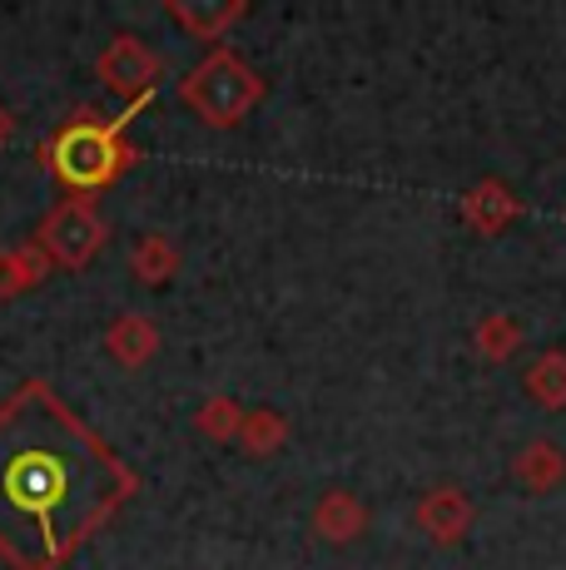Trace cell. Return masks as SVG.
<instances>
[{
  "instance_id": "1",
  "label": "cell",
  "mask_w": 566,
  "mask_h": 570,
  "mask_svg": "<svg viewBox=\"0 0 566 570\" xmlns=\"http://www.w3.org/2000/svg\"><path fill=\"white\" fill-rule=\"evenodd\" d=\"M135 487V471L46 382L0 407V556L16 570H60Z\"/></svg>"
},
{
  "instance_id": "2",
  "label": "cell",
  "mask_w": 566,
  "mask_h": 570,
  "mask_svg": "<svg viewBox=\"0 0 566 570\" xmlns=\"http://www.w3.org/2000/svg\"><path fill=\"white\" fill-rule=\"evenodd\" d=\"M139 109H145V100L129 105L119 119L85 115L50 139V164H56V174L70 184V189H105L119 169L135 164V149H129L119 135H125V125L139 115Z\"/></svg>"
},
{
  "instance_id": "3",
  "label": "cell",
  "mask_w": 566,
  "mask_h": 570,
  "mask_svg": "<svg viewBox=\"0 0 566 570\" xmlns=\"http://www.w3.org/2000/svg\"><path fill=\"white\" fill-rule=\"evenodd\" d=\"M179 100L209 129H234L238 119H248L254 105L264 100V80H258L254 65H244L228 46H214L179 80Z\"/></svg>"
},
{
  "instance_id": "4",
  "label": "cell",
  "mask_w": 566,
  "mask_h": 570,
  "mask_svg": "<svg viewBox=\"0 0 566 570\" xmlns=\"http://www.w3.org/2000/svg\"><path fill=\"white\" fill-rule=\"evenodd\" d=\"M100 244H105V218L90 199L56 204L46 214V224H40V238H36L40 254L50 263H60V268H85V263L100 254Z\"/></svg>"
},
{
  "instance_id": "5",
  "label": "cell",
  "mask_w": 566,
  "mask_h": 570,
  "mask_svg": "<svg viewBox=\"0 0 566 570\" xmlns=\"http://www.w3.org/2000/svg\"><path fill=\"white\" fill-rule=\"evenodd\" d=\"M159 55L145 46L139 36H115L110 46L100 50V60H95V75H100V85L110 95H119V100H129V105H139V100H149L155 95V85H159Z\"/></svg>"
},
{
  "instance_id": "6",
  "label": "cell",
  "mask_w": 566,
  "mask_h": 570,
  "mask_svg": "<svg viewBox=\"0 0 566 570\" xmlns=\"http://www.w3.org/2000/svg\"><path fill=\"white\" fill-rule=\"evenodd\" d=\"M412 521L432 546H462L467 531L477 525V507L462 487H432L428 497L412 507Z\"/></svg>"
},
{
  "instance_id": "7",
  "label": "cell",
  "mask_w": 566,
  "mask_h": 570,
  "mask_svg": "<svg viewBox=\"0 0 566 570\" xmlns=\"http://www.w3.org/2000/svg\"><path fill=\"white\" fill-rule=\"evenodd\" d=\"M457 214H462V224L472 228L477 238H497V234H507V228L521 218V199L507 189L502 179H477L472 189L462 194Z\"/></svg>"
},
{
  "instance_id": "8",
  "label": "cell",
  "mask_w": 566,
  "mask_h": 570,
  "mask_svg": "<svg viewBox=\"0 0 566 570\" xmlns=\"http://www.w3.org/2000/svg\"><path fill=\"white\" fill-rule=\"evenodd\" d=\"M368 531V507L353 497V491L333 487L319 497V507H313V535H319L323 546H353L358 535Z\"/></svg>"
},
{
  "instance_id": "9",
  "label": "cell",
  "mask_w": 566,
  "mask_h": 570,
  "mask_svg": "<svg viewBox=\"0 0 566 570\" xmlns=\"http://www.w3.org/2000/svg\"><path fill=\"white\" fill-rule=\"evenodd\" d=\"M511 476H517L521 491L547 497V491H557L566 481V452L552 442V436H531V442L511 456Z\"/></svg>"
},
{
  "instance_id": "10",
  "label": "cell",
  "mask_w": 566,
  "mask_h": 570,
  "mask_svg": "<svg viewBox=\"0 0 566 570\" xmlns=\"http://www.w3.org/2000/svg\"><path fill=\"white\" fill-rule=\"evenodd\" d=\"M105 353L119 367H145L159 353V327L145 313H119L110 323V333H105Z\"/></svg>"
},
{
  "instance_id": "11",
  "label": "cell",
  "mask_w": 566,
  "mask_h": 570,
  "mask_svg": "<svg viewBox=\"0 0 566 570\" xmlns=\"http://www.w3.org/2000/svg\"><path fill=\"white\" fill-rule=\"evenodd\" d=\"M244 0H169V20H179L194 40H224L234 20H244Z\"/></svg>"
},
{
  "instance_id": "12",
  "label": "cell",
  "mask_w": 566,
  "mask_h": 570,
  "mask_svg": "<svg viewBox=\"0 0 566 570\" xmlns=\"http://www.w3.org/2000/svg\"><path fill=\"white\" fill-rule=\"evenodd\" d=\"M521 392L541 412H566V347H547L531 357V367L521 372Z\"/></svg>"
},
{
  "instance_id": "13",
  "label": "cell",
  "mask_w": 566,
  "mask_h": 570,
  "mask_svg": "<svg viewBox=\"0 0 566 570\" xmlns=\"http://www.w3.org/2000/svg\"><path fill=\"white\" fill-rule=\"evenodd\" d=\"M129 273L139 283H149V288L169 283L179 273V244L169 234H139V244L129 248Z\"/></svg>"
},
{
  "instance_id": "14",
  "label": "cell",
  "mask_w": 566,
  "mask_h": 570,
  "mask_svg": "<svg viewBox=\"0 0 566 570\" xmlns=\"http://www.w3.org/2000/svg\"><path fill=\"white\" fill-rule=\"evenodd\" d=\"M289 436H293V426H289V416L274 412V407H254V412H244V422H238V436L234 442L244 446L248 456H274L289 446Z\"/></svg>"
},
{
  "instance_id": "15",
  "label": "cell",
  "mask_w": 566,
  "mask_h": 570,
  "mask_svg": "<svg viewBox=\"0 0 566 570\" xmlns=\"http://www.w3.org/2000/svg\"><path fill=\"white\" fill-rule=\"evenodd\" d=\"M521 347V323L511 313H487L477 317L472 327V353L482 357V363H511Z\"/></svg>"
},
{
  "instance_id": "16",
  "label": "cell",
  "mask_w": 566,
  "mask_h": 570,
  "mask_svg": "<svg viewBox=\"0 0 566 570\" xmlns=\"http://www.w3.org/2000/svg\"><path fill=\"white\" fill-rule=\"evenodd\" d=\"M46 278V254L36 244H20L10 254H0V298H16V293L36 288Z\"/></svg>"
},
{
  "instance_id": "17",
  "label": "cell",
  "mask_w": 566,
  "mask_h": 570,
  "mask_svg": "<svg viewBox=\"0 0 566 570\" xmlns=\"http://www.w3.org/2000/svg\"><path fill=\"white\" fill-rule=\"evenodd\" d=\"M238 422H244V407H238L234 397H209L194 412V426H199V436H209V442H234Z\"/></svg>"
},
{
  "instance_id": "18",
  "label": "cell",
  "mask_w": 566,
  "mask_h": 570,
  "mask_svg": "<svg viewBox=\"0 0 566 570\" xmlns=\"http://www.w3.org/2000/svg\"><path fill=\"white\" fill-rule=\"evenodd\" d=\"M10 135H16V119H10V115H6V105H0V145H6Z\"/></svg>"
}]
</instances>
